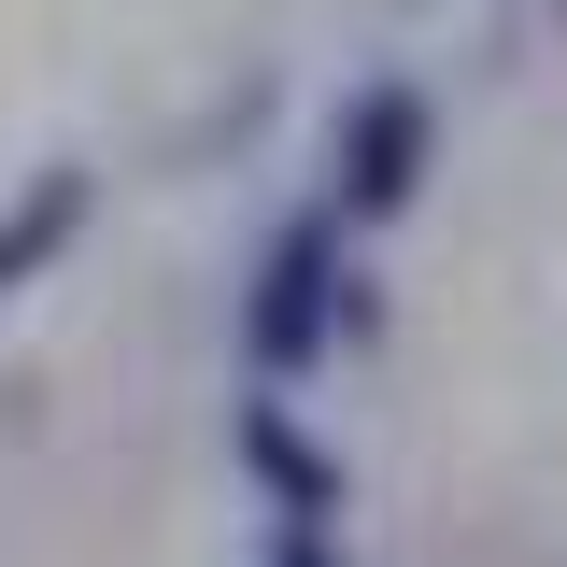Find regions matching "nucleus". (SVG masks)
Masks as SVG:
<instances>
[{"instance_id": "obj_1", "label": "nucleus", "mask_w": 567, "mask_h": 567, "mask_svg": "<svg viewBox=\"0 0 567 567\" xmlns=\"http://www.w3.org/2000/svg\"><path fill=\"white\" fill-rule=\"evenodd\" d=\"M369 327V284H354V227L327 199H298L270 227V256H256V284H241V369L256 383H312L327 354Z\"/></svg>"}, {"instance_id": "obj_3", "label": "nucleus", "mask_w": 567, "mask_h": 567, "mask_svg": "<svg viewBox=\"0 0 567 567\" xmlns=\"http://www.w3.org/2000/svg\"><path fill=\"white\" fill-rule=\"evenodd\" d=\"M241 454H256V483H270V567H341V468L284 425V383L241 398Z\"/></svg>"}, {"instance_id": "obj_2", "label": "nucleus", "mask_w": 567, "mask_h": 567, "mask_svg": "<svg viewBox=\"0 0 567 567\" xmlns=\"http://www.w3.org/2000/svg\"><path fill=\"white\" fill-rule=\"evenodd\" d=\"M425 156H440V100H425L412 71H369L341 100V128H327V185L312 199L341 213V227H398L425 199Z\"/></svg>"}, {"instance_id": "obj_4", "label": "nucleus", "mask_w": 567, "mask_h": 567, "mask_svg": "<svg viewBox=\"0 0 567 567\" xmlns=\"http://www.w3.org/2000/svg\"><path fill=\"white\" fill-rule=\"evenodd\" d=\"M85 213H100V171H85V156H43V171L0 199V312H14V298L85 241Z\"/></svg>"}]
</instances>
